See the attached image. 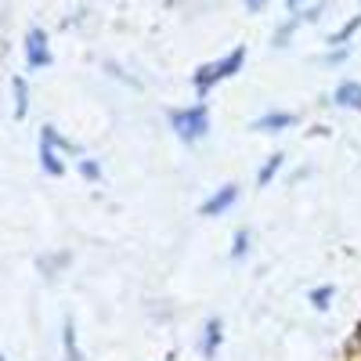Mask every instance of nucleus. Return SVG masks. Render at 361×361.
Here are the masks:
<instances>
[{"label": "nucleus", "instance_id": "obj_1", "mask_svg": "<svg viewBox=\"0 0 361 361\" xmlns=\"http://www.w3.org/2000/svg\"><path fill=\"white\" fill-rule=\"evenodd\" d=\"M243 62H246V47H235V51H228L221 62H214V66H202L199 69V76H195V87H199V94H206L214 83H221V80H228L231 73H238L243 69Z\"/></svg>", "mask_w": 361, "mask_h": 361}, {"label": "nucleus", "instance_id": "obj_2", "mask_svg": "<svg viewBox=\"0 0 361 361\" xmlns=\"http://www.w3.org/2000/svg\"><path fill=\"white\" fill-rule=\"evenodd\" d=\"M170 123L177 130L180 141H199L206 130H209V116H206V105H192V109H180V112H170Z\"/></svg>", "mask_w": 361, "mask_h": 361}, {"label": "nucleus", "instance_id": "obj_3", "mask_svg": "<svg viewBox=\"0 0 361 361\" xmlns=\"http://www.w3.org/2000/svg\"><path fill=\"white\" fill-rule=\"evenodd\" d=\"M231 202H238V188H235V185H224L217 195H209V199L202 202V214H206V217H221Z\"/></svg>", "mask_w": 361, "mask_h": 361}, {"label": "nucleus", "instance_id": "obj_4", "mask_svg": "<svg viewBox=\"0 0 361 361\" xmlns=\"http://www.w3.org/2000/svg\"><path fill=\"white\" fill-rule=\"evenodd\" d=\"M51 54H47V37L40 33V29H33L29 33V66H47Z\"/></svg>", "mask_w": 361, "mask_h": 361}, {"label": "nucleus", "instance_id": "obj_5", "mask_svg": "<svg viewBox=\"0 0 361 361\" xmlns=\"http://www.w3.org/2000/svg\"><path fill=\"white\" fill-rule=\"evenodd\" d=\"M336 105H343V109H361V83L343 80V83L336 87Z\"/></svg>", "mask_w": 361, "mask_h": 361}, {"label": "nucleus", "instance_id": "obj_6", "mask_svg": "<svg viewBox=\"0 0 361 361\" xmlns=\"http://www.w3.org/2000/svg\"><path fill=\"white\" fill-rule=\"evenodd\" d=\"M296 123V116L293 112H271V116H260L257 119V130H282V127H293Z\"/></svg>", "mask_w": 361, "mask_h": 361}, {"label": "nucleus", "instance_id": "obj_7", "mask_svg": "<svg viewBox=\"0 0 361 361\" xmlns=\"http://www.w3.org/2000/svg\"><path fill=\"white\" fill-rule=\"evenodd\" d=\"M221 329H224L221 318H214V322L206 325V340H202V354H206V357L217 354V347H221Z\"/></svg>", "mask_w": 361, "mask_h": 361}, {"label": "nucleus", "instance_id": "obj_8", "mask_svg": "<svg viewBox=\"0 0 361 361\" xmlns=\"http://www.w3.org/2000/svg\"><path fill=\"white\" fill-rule=\"evenodd\" d=\"M279 166H282V156H271V163H267V166L257 173V185H260V188H267V180L279 173Z\"/></svg>", "mask_w": 361, "mask_h": 361}, {"label": "nucleus", "instance_id": "obj_9", "mask_svg": "<svg viewBox=\"0 0 361 361\" xmlns=\"http://www.w3.org/2000/svg\"><path fill=\"white\" fill-rule=\"evenodd\" d=\"M333 296H336V289H333V286H325V289H314V293H311V300H314V307H318V311H325Z\"/></svg>", "mask_w": 361, "mask_h": 361}, {"label": "nucleus", "instance_id": "obj_10", "mask_svg": "<svg viewBox=\"0 0 361 361\" xmlns=\"http://www.w3.org/2000/svg\"><path fill=\"white\" fill-rule=\"evenodd\" d=\"M246 243H250V231H238V235H235V250H231L235 260H238V257H246Z\"/></svg>", "mask_w": 361, "mask_h": 361}, {"label": "nucleus", "instance_id": "obj_11", "mask_svg": "<svg viewBox=\"0 0 361 361\" xmlns=\"http://www.w3.org/2000/svg\"><path fill=\"white\" fill-rule=\"evenodd\" d=\"M250 4H253V8H257V4H260V0H250Z\"/></svg>", "mask_w": 361, "mask_h": 361}, {"label": "nucleus", "instance_id": "obj_12", "mask_svg": "<svg viewBox=\"0 0 361 361\" xmlns=\"http://www.w3.org/2000/svg\"><path fill=\"white\" fill-rule=\"evenodd\" d=\"M289 4H300V0H289Z\"/></svg>", "mask_w": 361, "mask_h": 361}]
</instances>
